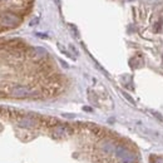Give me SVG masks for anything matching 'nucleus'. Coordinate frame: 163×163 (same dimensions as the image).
I'll use <instances>...</instances> for the list:
<instances>
[{
	"instance_id": "1",
	"label": "nucleus",
	"mask_w": 163,
	"mask_h": 163,
	"mask_svg": "<svg viewBox=\"0 0 163 163\" xmlns=\"http://www.w3.org/2000/svg\"><path fill=\"white\" fill-rule=\"evenodd\" d=\"M19 21H20V19L15 14H11V13H6L2 18V24L4 26H8V28H14V26H17L19 24Z\"/></svg>"
},
{
	"instance_id": "2",
	"label": "nucleus",
	"mask_w": 163,
	"mask_h": 163,
	"mask_svg": "<svg viewBox=\"0 0 163 163\" xmlns=\"http://www.w3.org/2000/svg\"><path fill=\"white\" fill-rule=\"evenodd\" d=\"M13 96L18 98H24V97H30L34 94V90L28 88V87H15L13 89Z\"/></svg>"
},
{
	"instance_id": "3",
	"label": "nucleus",
	"mask_w": 163,
	"mask_h": 163,
	"mask_svg": "<svg viewBox=\"0 0 163 163\" xmlns=\"http://www.w3.org/2000/svg\"><path fill=\"white\" fill-rule=\"evenodd\" d=\"M19 127L21 128H34L38 126V122L34 119V118H29V117H25V118H21L19 122H18Z\"/></svg>"
},
{
	"instance_id": "4",
	"label": "nucleus",
	"mask_w": 163,
	"mask_h": 163,
	"mask_svg": "<svg viewBox=\"0 0 163 163\" xmlns=\"http://www.w3.org/2000/svg\"><path fill=\"white\" fill-rule=\"evenodd\" d=\"M68 133H69V128L66 126H59L57 128H54V131H53L54 137H64V135H66Z\"/></svg>"
},
{
	"instance_id": "5",
	"label": "nucleus",
	"mask_w": 163,
	"mask_h": 163,
	"mask_svg": "<svg viewBox=\"0 0 163 163\" xmlns=\"http://www.w3.org/2000/svg\"><path fill=\"white\" fill-rule=\"evenodd\" d=\"M47 50L43 48H34V55L36 57H45L47 55Z\"/></svg>"
}]
</instances>
